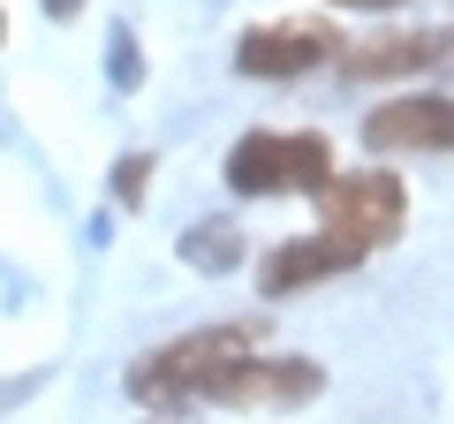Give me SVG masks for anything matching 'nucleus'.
Returning <instances> with one entry per match:
<instances>
[{"instance_id":"nucleus-4","label":"nucleus","mask_w":454,"mask_h":424,"mask_svg":"<svg viewBox=\"0 0 454 424\" xmlns=\"http://www.w3.org/2000/svg\"><path fill=\"white\" fill-rule=\"evenodd\" d=\"M318 61H340V31L325 16H288V23H258V31L235 38V68L265 83H295Z\"/></svg>"},{"instance_id":"nucleus-9","label":"nucleus","mask_w":454,"mask_h":424,"mask_svg":"<svg viewBox=\"0 0 454 424\" xmlns=\"http://www.w3.org/2000/svg\"><path fill=\"white\" fill-rule=\"evenodd\" d=\"M182 258H190L197 273H235V265H243V235H235V220H197V228L182 235Z\"/></svg>"},{"instance_id":"nucleus-7","label":"nucleus","mask_w":454,"mask_h":424,"mask_svg":"<svg viewBox=\"0 0 454 424\" xmlns=\"http://www.w3.org/2000/svg\"><path fill=\"white\" fill-rule=\"evenodd\" d=\"M372 250H356V243H340V235H295V243H273L258 258V288H265V303L273 295H295V288H310V280H333V273H348V265H364Z\"/></svg>"},{"instance_id":"nucleus-3","label":"nucleus","mask_w":454,"mask_h":424,"mask_svg":"<svg viewBox=\"0 0 454 424\" xmlns=\"http://www.w3.org/2000/svg\"><path fill=\"white\" fill-rule=\"evenodd\" d=\"M318 212H325V235H340V243H356V250H379V243L402 235L409 197H402V182H394L387 167H364V175H333L325 182Z\"/></svg>"},{"instance_id":"nucleus-10","label":"nucleus","mask_w":454,"mask_h":424,"mask_svg":"<svg viewBox=\"0 0 454 424\" xmlns=\"http://www.w3.org/2000/svg\"><path fill=\"white\" fill-rule=\"evenodd\" d=\"M145 182H152V160H145V152L114 160V205H145Z\"/></svg>"},{"instance_id":"nucleus-11","label":"nucleus","mask_w":454,"mask_h":424,"mask_svg":"<svg viewBox=\"0 0 454 424\" xmlns=\"http://www.w3.org/2000/svg\"><path fill=\"white\" fill-rule=\"evenodd\" d=\"M137 76H145V68H137V38L114 31V83H121V91H137Z\"/></svg>"},{"instance_id":"nucleus-15","label":"nucleus","mask_w":454,"mask_h":424,"mask_svg":"<svg viewBox=\"0 0 454 424\" xmlns=\"http://www.w3.org/2000/svg\"><path fill=\"white\" fill-rule=\"evenodd\" d=\"M152 424H175V417H152Z\"/></svg>"},{"instance_id":"nucleus-2","label":"nucleus","mask_w":454,"mask_h":424,"mask_svg":"<svg viewBox=\"0 0 454 424\" xmlns=\"http://www.w3.org/2000/svg\"><path fill=\"white\" fill-rule=\"evenodd\" d=\"M333 182V145L325 137H273V130H250L235 137L227 152V190L235 197H280V190H310L318 197Z\"/></svg>"},{"instance_id":"nucleus-5","label":"nucleus","mask_w":454,"mask_h":424,"mask_svg":"<svg viewBox=\"0 0 454 424\" xmlns=\"http://www.w3.org/2000/svg\"><path fill=\"white\" fill-rule=\"evenodd\" d=\"M318 387H325V372L310 357H273V349H258V357L227 364L205 402H220V409H303Z\"/></svg>"},{"instance_id":"nucleus-12","label":"nucleus","mask_w":454,"mask_h":424,"mask_svg":"<svg viewBox=\"0 0 454 424\" xmlns=\"http://www.w3.org/2000/svg\"><path fill=\"white\" fill-rule=\"evenodd\" d=\"M46 16H53V23H68V16H83V0H46Z\"/></svg>"},{"instance_id":"nucleus-6","label":"nucleus","mask_w":454,"mask_h":424,"mask_svg":"<svg viewBox=\"0 0 454 424\" xmlns=\"http://www.w3.org/2000/svg\"><path fill=\"white\" fill-rule=\"evenodd\" d=\"M364 145L372 152H454V98L409 91L364 114Z\"/></svg>"},{"instance_id":"nucleus-1","label":"nucleus","mask_w":454,"mask_h":424,"mask_svg":"<svg viewBox=\"0 0 454 424\" xmlns=\"http://www.w3.org/2000/svg\"><path fill=\"white\" fill-rule=\"evenodd\" d=\"M258 349H265V334L250 326V318H235V326H197V334H182V342L137 357L129 364V394L137 402H205L212 379H220L227 364L258 357Z\"/></svg>"},{"instance_id":"nucleus-8","label":"nucleus","mask_w":454,"mask_h":424,"mask_svg":"<svg viewBox=\"0 0 454 424\" xmlns=\"http://www.w3.org/2000/svg\"><path fill=\"white\" fill-rule=\"evenodd\" d=\"M417 68H447L439 61V31H372L356 46H340V76L348 83H394Z\"/></svg>"},{"instance_id":"nucleus-14","label":"nucleus","mask_w":454,"mask_h":424,"mask_svg":"<svg viewBox=\"0 0 454 424\" xmlns=\"http://www.w3.org/2000/svg\"><path fill=\"white\" fill-rule=\"evenodd\" d=\"M0 38H8V16H0Z\"/></svg>"},{"instance_id":"nucleus-13","label":"nucleus","mask_w":454,"mask_h":424,"mask_svg":"<svg viewBox=\"0 0 454 424\" xmlns=\"http://www.w3.org/2000/svg\"><path fill=\"white\" fill-rule=\"evenodd\" d=\"M340 8H372V16H387V8H402V0H340Z\"/></svg>"}]
</instances>
